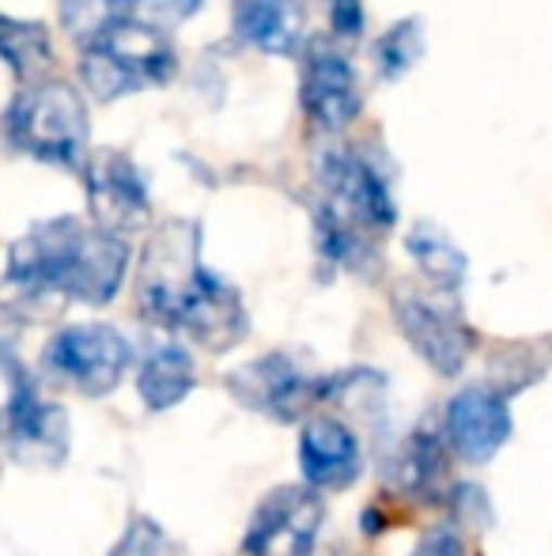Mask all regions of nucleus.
Segmentation results:
<instances>
[{
  "mask_svg": "<svg viewBox=\"0 0 552 556\" xmlns=\"http://www.w3.org/2000/svg\"><path fill=\"white\" fill-rule=\"evenodd\" d=\"M129 269V239L88 227L76 216L35 224L8 250L4 280L23 295H65L106 307L121 292Z\"/></svg>",
  "mask_w": 552,
  "mask_h": 556,
  "instance_id": "f03ea898",
  "label": "nucleus"
},
{
  "mask_svg": "<svg viewBox=\"0 0 552 556\" xmlns=\"http://www.w3.org/2000/svg\"><path fill=\"white\" fill-rule=\"evenodd\" d=\"M88 106L73 84L42 80L23 88L4 111V137L12 148L53 167H84L88 155Z\"/></svg>",
  "mask_w": 552,
  "mask_h": 556,
  "instance_id": "20e7f679",
  "label": "nucleus"
},
{
  "mask_svg": "<svg viewBox=\"0 0 552 556\" xmlns=\"http://www.w3.org/2000/svg\"><path fill=\"white\" fill-rule=\"evenodd\" d=\"M310 220H314V247L318 257L333 269L348 273H378V239L368 231H360L356 224H348L341 213H333L322 198L314 193L310 201Z\"/></svg>",
  "mask_w": 552,
  "mask_h": 556,
  "instance_id": "dca6fc26",
  "label": "nucleus"
},
{
  "mask_svg": "<svg viewBox=\"0 0 552 556\" xmlns=\"http://www.w3.org/2000/svg\"><path fill=\"white\" fill-rule=\"evenodd\" d=\"M330 8V27L337 38H360L368 12H363V0H325Z\"/></svg>",
  "mask_w": 552,
  "mask_h": 556,
  "instance_id": "a878e982",
  "label": "nucleus"
},
{
  "mask_svg": "<svg viewBox=\"0 0 552 556\" xmlns=\"http://www.w3.org/2000/svg\"><path fill=\"white\" fill-rule=\"evenodd\" d=\"M231 23L269 58H295L307 46V0H231Z\"/></svg>",
  "mask_w": 552,
  "mask_h": 556,
  "instance_id": "2eb2a0df",
  "label": "nucleus"
},
{
  "mask_svg": "<svg viewBox=\"0 0 552 556\" xmlns=\"http://www.w3.org/2000/svg\"><path fill=\"white\" fill-rule=\"evenodd\" d=\"M133 359V349L114 326L106 323H76L65 326L46 341L42 367L61 382H73L80 394L106 397Z\"/></svg>",
  "mask_w": 552,
  "mask_h": 556,
  "instance_id": "6e6552de",
  "label": "nucleus"
},
{
  "mask_svg": "<svg viewBox=\"0 0 552 556\" xmlns=\"http://www.w3.org/2000/svg\"><path fill=\"white\" fill-rule=\"evenodd\" d=\"M420 53H424V30H420V20L394 23V27L383 30L375 42L378 76H383V80H401V76L420 61Z\"/></svg>",
  "mask_w": 552,
  "mask_h": 556,
  "instance_id": "4be33fe9",
  "label": "nucleus"
},
{
  "mask_svg": "<svg viewBox=\"0 0 552 556\" xmlns=\"http://www.w3.org/2000/svg\"><path fill=\"white\" fill-rule=\"evenodd\" d=\"M442 473H447V451H442L439 435L432 432H413L386 462V484L398 489L401 496L427 500L439 489Z\"/></svg>",
  "mask_w": 552,
  "mask_h": 556,
  "instance_id": "a211bd4d",
  "label": "nucleus"
},
{
  "mask_svg": "<svg viewBox=\"0 0 552 556\" xmlns=\"http://www.w3.org/2000/svg\"><path fill=\"white\" fill-rule=\"evenodd\" d=\"M406 250L416 262V269L427 277V285H435L439 292H458L465 285V273H470V262L458 250V242L450 239L442 227L420 220L413 231L406 235Z\"/></svg>",
  "mask_w": 552,
  "mask_h": 556,
  "instance_id": "aec40b11",
  "label": "nucleus"
},
{
  "mask_svg": "<svg viewBox=\"0 0 552 556\" xmlns=\"http://www.w3.org/2000/svg\"><path fill=\"white\" fill-rule=\"evenodd\" d=\"M322 522L325 504L310 484L273 489L246 522L243 556H310Z\"/></svg>",
  "mask_w": 552,
  "mask_h": 556,
  "instance_id": "1a4fd4ad",
  "label": "nucleus"
},
{
  "mask_svg": "<svg viewBox=\"0 0 552 556\" xmlns=\"http://www.w3.org/2000/svg\"><path fill=\"white\" fill-rule=\"evenodd\" d=\"M450 507H454V519L462 527H492V507H488V496L477 489V484H458L450 489Z\"/></svg>",
  "mask_w": 552,
  "mask_h": 556,
  "instance_id": "b1692460",
  "label": "nucleus"
},
{
  "mask_svg": "<svg viewBox=\"0 0 552 556\" xmlns=\"http://www.w3.org/2000/svg\"><path fill=\"white\" fill-rule=\"evenodd\" d=\"M333 387H337V375L307 371L287 352H266L228 375V390L239 405L261 413V417L284 420V425L307 417V409L314 405L330 402Z\"/></svg>",
  "mask_w": 552,
  "mask_h": 556,
  "instance_id": "0eeeda50",
  "label": "nucleus"
},
{
  "mask_svg": "<svg viewBox=\"0 0 552 556\" xmlns=\"http://www.w3.org/2000/svg\"><path fill=\"white\" fill-rule=\"evenodd\" d=\"M84 186H88V208L99 231L126 239L129 231L147 224L152 216V198L147 182L133 163V155L118 148H95L84 167Z\"/></svg>",
  "mask_w": 552,
  "mask_h": 556,
  "instance_id": "9b49d317",
  "label": "nucleus"
},
{
  "mask_svg": "<svg viewBox=\"0 0 552 556\" xmlns=\"http://www.w3.org/2000/svg\"><path fill=\"white\" fill-rule=\"evenodd\" d=\"M442 428H447V443L454 446L458 458L485 466L511 440L515 420H511L508 397L496 394L492 387H465L447 402Z\"/></svg>",
  "mask_w": 552,
  "mask_h": 556,
  "instance_id": "ddd939ff",
  "label": "nucleus"
},
{
  "mask_svg": "<svg viewBox=\"0 0 552 556\" xmlns=\"http://www.w3.org/2000/svg\"><path fill=\"white\" fill-rule=\"evenodd\" d=\"M140 0H57L61 8V23L76 42H91L103 30L118 27V23L133 20Z\"/></svg>",
  "mask_w": 552,
  "mask_h": 556,
  "instance_id": "412c9836",
  "label": "nucleus"
},
{
  "mask_svg": "<svg viewBox=\"0 0 552 556\" xmlns=\"http://www.w3.org/2000/svg\"><path fill=\"white\" fill-rule=\"evenodd\" d=\"M0 367H4L12 394L4 402V432L12 443V454L20 462H42L57 466L68 454V413L53 402H42L35 387V375H27V364L15 352V318L0 307Z\"/></svg>",
  "mask_w": 552,
  "mask_h": 556,
  "instance_id": "39448f33",
  "label": "nucleus"
},
{
  "mask_svg": "<svg viewBox=\"0 0 552 556\" xmlns=\"http://www.w3.org/2000/svg\"><path fill=\"white\" fill-rule=\"evenodd\" d=\"M394 323L413 344L416 356L447 379L462 371L477 349V330L465 323L454 303L432 300V295L409 292V288L394 295Z\"/></svg>",
  "mask_w": 552,
  "mask_h": 556,
  "instance_id": "9d476101",
  "label": "nucleus"
},
{
  "mask_svg": "<svg viewBox=\"0 0 552 556\" xmlns=\"http://www.w3.org/2000/svg\"><path fill=\"white\" fill-rule=\"evenodd\" d=\"M140 315L193 337L208 352H228L251 333V315L235 288L201 262V227L163 220L144 242L137 269Z\"/></svg>",
  "mask_w": 552,
  "mask_h": 556,
  "instance_id": "f257e3e1",
  "label": "nucleus"
},
{
  "mask_svg": "<svg viewBox=\"0 0 552 556\" xmlns=\"http://www.w3.org/2000/svg\"><path fill=\"white\" fill-rule=\"evenodd\" d=\"M80 50V80L95 96V103H114V99L137 96V91L163 88L178 68L167 30L144 20L118 23L84 42Z\"/></svg>",
  "mask_w": 552,
  "mask_h": 556,
  "instance_id": "7ed1b4c3",
  "label": "nucleus"
},
{
  "mask_svg": "<svg viewBox=\"0 0 552 556\" xmlns=\"http://www.w3.org/2000/svg\"><path fill=\"white\" fill-rule=\"evenodd\" d=\"M0 61L12 68L23 88L42 84V76L53 68V42L46 23L0 15Z\"/></svg>",
  "mask_w": 552,
  "mask_h": 556,
  "instance_id": "6ab92c4d",
  "label": "nucleus"
},
{
  "mask_svg": "<svg viewBox=\"0 0 552 556\" xmlns=\"http://www.w3.org/2000/svg\"><path fill=\"white\" fill-rule=\"evenodd\" d=\"M193 387H197V367H193V356L182 344H155L140 364L137 390L140 402L152 413H167L182 405L193 394Z\"/></svg>",
  "mask_w": 552,
  "mask_h": 556,
  "instance_id": "f3484780",
  "label": "nucleus"
},
{
  "mask_svg": "<svg viewBox=\"0 0 552 556\" xmlns=\"http://www.w3.org/2000/svg\"><path fill=\"white\" fill-rule=\"evenodd\" d=\"M413 556H462V534L450 527H432L420 538Z\"/></svg>",
  "mask_w": 552,
  "mask_h": 556,
  "instance_id": "bb28decb",
  "label": "nucleus"
},
{
  "mask_svg": "<svg viewBox=\"0 0 552 556\" xmlns=\"http://www.w3.org/2000/svg\"><path fill=\"white\" fill-rule=\"evenodd\" d=\"M0 435H4V413H0Z\"/></svg>",
  "mask_w": 552,
  "mask_h": 556,
  "instance_id": "cd10ccee",
  "label": "nucleus"
},
{
  "mask_svg": "<svg viewBox=\"0 0 552 556\" xmlns=\"http://www.w3.org/2000/svg\"><path fill=\"white\" fill-rule=\"evenodd\" d=\"M137 8L144 12V23L167 30V27H178V23L193 20V15L201 12V0H140Z\"/></svg>",
  "mask_w": 552,
  "mask_h": 556,
  "instance_id": "393cba45",
  "label": "nucleus"
},
{
  "mask_svg": "<svg viewBox=\"0 0 552 556\" xmlns=\"http://www.w3.org/2000/svg\"><path fill=\"white\" fill-rule=\"evenodd\" d=\"M318 198L375 239H383L398 224V201L390 182L360 148L333 144L318 160Z\"/></svg>",
  "mask_w": 552,
  "mask_h": 556,
  "instance_id": "423d86ee",
  "label": "nucleus"
},
{
  "mask_svg": "<svg viewBox=\"0 0 552 556\" xmlns=\"http://www.w3.org/2000/svg\"><path fill=\"white\" fill-rule=\"evenodd\" d=\"M299 106L318 132H345L363 111L360 76L330 42H307L303 50Z\"/></svg>",
  "mask_w": 552,
  "mask_h": 556,
  "instance_id": "f8f14e48",
  "label": "nucleus"
},
{
  "mask_svg": "<svg viewBox=\"0 0 552 556\" xmlns=\"http://www.w3.org/2000/svg\"><path fill=\"white\" fill-rule=\"evenodd\" d=\"M299 469L310 489H348L363 469L360 440L345 420L310 417L299 432Z\"/></svg>",
  "mask_w": 552,
  "mask_h": 556,
  "instance_id": "4468645a",
  "label": "nucleus"
},
{
  "mask_svg": "<svg viewBox=\"0 0 552 556\" xmlns=\"http://www.w3.org/2000/svg\"><path fill=\"white\" fill-rule=\"evenodd\" d=\"M111 556H167V534L152 519H133Z\"/></svg>",
  "mask_w": 552,
  "mask_h": 556,
  "instance_id": "5701e85b",
  "label": "nucleus"
}]
</instances>
